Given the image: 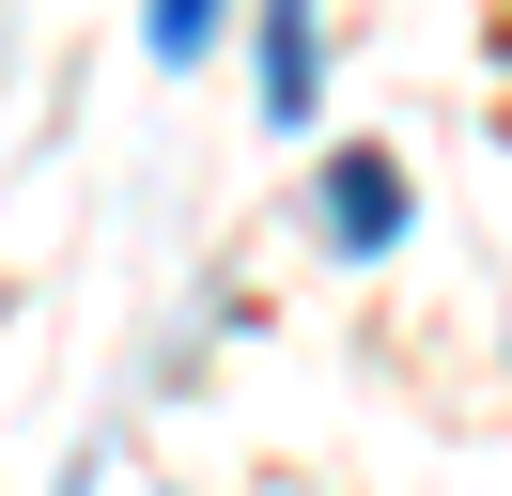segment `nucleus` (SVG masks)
<instances>
[{
    "instance_id": "obj_1",
    "label": "nucleus",
    "mask_w": 512,
    "mask_h": 496,
    "mask_svg": "<svg viewBox=\"0 0 512 496\" xmlns=\"http://www.w3.org/2000/svg\"><path fill=\"white\" fill-rule=\"evenodd\" d=\"M326 248H342V264H388V248H404V171H388V155H326Z\"/></svg>"
},
{
    "instance_id": "obj_2",
    "label": "nucleus",
    "mask_w": 512,
    "mask_h": 496,
    "mask_svg": "<svg viewBox=\"0 0 512 496\" xmlns=\"http://www.w3.org/2000/svg\"><path fill=\"white\" fill-rule=\"evenodd\" d=\"M311 109H326V0H264V124L311 140Z\"/></svg>"
},
{
    "instance_id": "obj_3",
    "label": "nucleus",
    "mask_w": 512,
    "mask_h": 496,
    "mask_svg": "<svg viewBox=\"0 0 512 496\" xmlns=\"http://www.w3.org/2000/svg\"><path fill=\"white\" fill-rule=\"evenodd\" d=\"M218 16H233V0H156L140 47H156V62H202V47H218Z\"/></svg>"
}]
</instances>
